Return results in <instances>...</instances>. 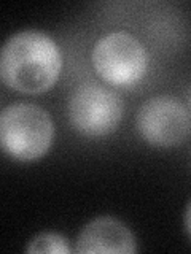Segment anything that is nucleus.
Returning a JSON list of instances; mask_svg holds the SVG:
<instances>
[{
    "instance_id": "f257e3e1",
    "label": "nucleus",
    "mask_w": 191,
    "mask_h": 254,
    "mask_svg": "<svg viewBox=\"0 0 191 254\" xmlns=\"http://www.w3.org/2000/svg\"><path fill=\"white\" fill-rule=\"evenodd\" d=\"M62 58L54 40L40 30H21L6 40L0 54V78L10 89L43 94L61 75Z\"/></svg>"
},
{
    "instance_id": "f03ea898",
    "label": "nucleus",
    "mask_w": 191,
    "mask_h": 254,
    "mask_svg": "<svg viewBox=\"0 0 191 254\" xmlns=\"http://www.w3.org/2000/svg\"><path fill=\"white\" fill-rule=\"evenodd\" d=\"M54 124L46 110L35 103H13L0 113V145L19 162L43 157L53 145Z\"/></svg>"
},
{
    "instance_id": "7ed1b4c3",
    "label": "nucleus",
    "mask_w": 191,
    "mask_h": 254,
    "mask_svg": "<svg viewBox=\"0 0 191 254\" xmlns=\"http://www.w3.org/2000/svg\"><path fill=\"white\" fill-rule=\"evenodd\" d=\"M93 67L103 81L127 87L139 83L148 68V54L139 38L126 30L110 32L96 42Z\"/></svg>"
},
{
    "instance_id": "20e7f679",
    "label": "nucleus",
    "mask_w": 191,
    "mask_h": 254,
    "mask_svg": "<svg viewBox=\"0 0 191 254\" xmlns=\"http://www.w3.org/2000/svg\"><path fill=\"white\" fill-rule=\"evenodd\" d=\"M124 105L121 97L99 83H83L69 100V119L86 137H103L121 123Z\"/></svg>"
},
{
    "instance_id": "39448f33",
    "label": "nucleus",
    "mask_w": 191,
    "mask_h": 254,
    "mask_svg": "<svg viewBox=\"0 0 191 254\" xmlns=\"http://www.w3.org/2000/svg\"><path fill=\"white\" fill-rule=\"evenodd\" d=\"M135 124L142 138L156 148L180 145L191 130L187 107L172 95H155L143 102L137 111Z\"/></svg>"
},
{
    "instance_id": "423d86ee",
    "label": "nucleus",
    "mask_w": 191,
    "mask_h": 254,
    "mask_svg": "<svg viewBox=\"0 0 191 254\" xmlns=\"http://www.w3.org/2000/svg\"><path fill=\"white\" fill-rule=\"evenodd\" d=\"M75 251L80 254H134L137 243L132 230L124 222L111 216H99L80 230Z\"/></svg>"
},
{
    "instance_id": "0eeeda50",
    "label": "nucleus",
    "mask_w": 191,
    "mask_h": 254,
    "mask_svg": "<svg viewBox=\"0 0 191 254\" xmlns=\"http://www.w3.org/2000/svg\"><path fill=\"white\" fill-rule=\"evenodd\" d=\"M26 253H58V254H70L72 248L66 237L54 232H42L35 235L29 242Z\"/></svg>"
},
{
    "instance_id": "6e6552de",
    "label": "nucleus",
    "mask_w": 191,
    "mask_h": 254,
    "mask_svg": "<svg viewBox=\"0 0 191 254\" xmlns=\"http://www.w3.org/2000/svg\"><path fill=\"white\" fill-rule=\"evenodd\" d=\"M183 222H185V230L188 237L191 238V200L187 205V210H185V216H183Z\"/></svg>"
}]
</instances>
